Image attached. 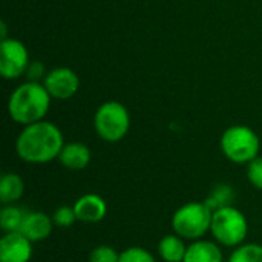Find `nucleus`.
I'll return each instance as SVG.
<instances>
[{
	"label": "nucleus",
	"mask_w": 262,
	"mask_h": 262,
	"mask_svg": "<svg viewBox=\"0 0 262 262\" xmlns=\"http://www.w3.org/2000/svg\"><path fill=\"white\" fill-rule=\"evenodd\" d=\"M64 146L61 130L49 121H37L25 126L15 141L20 160L29 164H45L58 158Z\"/></svg>",
	"instance_id": "nucleus-1"
},
{
	"label": "nucleus",
	"mask_w": 262,
	"mask_h": 262,
	"mask_svg": "<svg viewBox=\"0 0 262 262\" xmlns=\"http://www.w3.org/2000/svg\"><path fill=\"white\" fill-rule=\"evenodd\" d=\"M58 161L69 170H83L91 163V150L86 144L74 141L63 146Z\"/></svg>",
	"instance_id": "nucleus-13"
},
{
	"label": "nucleus",
	"mask_w": 262,
	"mask_h": 262,
	"mask_svg": "<svg viewBox=\"0 0 262 262\" xmlns=\"http://www.w3.org/2000/svg\"><path fill=\"white\" fill-rule=\"evenodd\" d=\"M247 178L255 189L262 190V157H256L247 164Z\"/></svg>",
	"instance_id": "nucleus-22"
},
{
	"label": "nucleus",
	"mask_w": 262,
	"mask_h": 262,
	"mask_svg": "<svg viewBox=\"0 0 262 262\" xmlns=\"http://www.w3.org/2000/svg\"><path fill=\"white\" fill-rule=\"evenodd\" d=\"M51 216H52L54 226L55 227H60V229H69L77 221L74 207H69V206H60V207H57Z\"/></svg>",
	"instance_id": "nucleus-20"
},
{
	"label": "nucleus",
	"mask_w": 262,
	"mask_h": 262,
	"mask_svg": "<svg viewBox=\"0 0 262 262\" xmlns=\"http://www.w3.org/2000/svg\"><path fill=\"white\" fill-rule=\"evenodd\" d=\"M213 212L204 201H189L180 206L172 215L173 233L186 241H196L210 233Z\"/></svg>",
	"instance_id": "nucleus-3"
},
{
	"label": "nucleus",
	"mask_w": 262,
	"mask_h": 262,
	"mask_svg": "<svg viewBox=\"0 0 262 262\" xmlns=\"http://www.w3.org/2000/svg\"><path fill=\"white\" fill-rule=\"evenodd\" d=\"M77 221L86 224H97L107 215V204L98 193H84L74 203Z\"/></svg>",
	"instance_id": "nucleus-10"
},
{
	"label": "nucleus",
	"mask_w": 262,
	"mask_h": 262,
	"mask_svg": "<svg viewBox=\"0 0 262 262\" xmlns=\"http://www.w3.org/2000/svg\"><path fill=\"white\" fill-rule=\"evenodd\" d=\"M157 252L164 262H183L187 252V244L186 239L177 233H169L160 239Z\"/></svg>",
	"instance_id": "nucleus-14"
},
{
	"label": "nucleus",
	"mask_w": 262,
	"mask_h": 262,
	"mask_svg": "<svg viewBox=\"0 0 262 262\" xmlns=\"http://www.w3.org/2000/svg\"><path fill=\"white\" fill-rule=\"evenodd\" d=\"M26 72H28V78H29L31 81H37V80H40V78L43 77V74H45V66H43V63H40V61H34V63H31V64L28 66Z\"/></svg>",
	"instance_id": "nucleus-23"
},
{
	"label": "nucleus",
	"mask_w": 262,
	"mask_h": 262,
	"mask_svg": "<svg viewBox=\"0 0 262 262\" xmlns=\"http://www.w3.org/2000/svg\"><path fill=\"white\" fill-rule=\"evenodd\" d=\"M259 137L247 126H232L221 137V150L235 164H249L259 157Z\"/></svg>",
	"instance_id": "nucleus-5"
},
{
	"label": "nucleus",
	"mask_w": 262,
	"mask_h": 262,
	"mask_svg": "<svg viewBox=\"0 0 262 262\" xmlns=\"http://www.w3.org/2000/svg\"><path fill=\"white\" fill-rule=\"evenodd\" d=\"M227 262H262V246L256 243H244L233 249Z\"/></svg>",
	"instance_id": "nucleus-18"
},
{
	"label": "nucleus",
	"mask_w": 262,
	"mask_h": 262,
	"mask_svg": "<svg viewBox=\"0 0 262 262\" xmlns=\"http://www.w3.org/2000/svg\"><path fill=\"white\" fill-rule=\"evenodd\" d=\"M94 127L101 140L107 143H117L123 140L129 132V112L121 103L107 101L97 109L94 117Z\"/></svg>",
	"instance_id": "nucleus-6"
},
{
	"label": "nucleus",
	"mask_w": 262,
	"mask_h": 262,
	"mask_svg": "<svg viewBox=\"0 0 262 262\" xmlns=\"http://www.w3.org/2000/svg\"><path fill=\"white\" fill-rule=\"evenodd\" d=\"M54 221L52 216H49L48 213L41 212V210H32V212H26L23 224L20 227V233H23L29 241L35 243H43L46 241L52 230H54Z\"/></svg>",
	"instance_id": "nucleus-11"
},
{
	"label": "nucleus",
	"mask_w": 262,
	"mask_h": 262,
	"mask_svg": "<svg viewBox=\"0 0 262 262\" xmlns=\"http://www.w3.org/2000/svg\"><path fill=\"white\" fill-rule=\"evenodd\" d=\"M210 235L223 247L236 249L244 244L249 235L247 216L235 206L221 207L213 212Z\"/></svg>",
	"instance_id": "nucleus-4"
},
{
	"label": "nucleus",
	"mask_w": 262,
	"mask_h": 262,
	"mask_svg": "<svg viewBox=\"0 0 262 262\" xmlns=\"http://www.w3.org/2000/svg\"><path fill=\"white\" fill-rule=\"evenodd\" d=\"M118 262H157L155 256L144 247L132 246L120 252Z\"/></svg>",
	"instance_id": "nucleus-19"
},
{
	"label": "nucleus",
	"mask_w": 262,
	"mask_h": 262,
	"mask_svg": "<svg viewBox=\"0 0 262 262\" xmlns=\"http://www.w3.org/2000/svg\"><path fill=\"white\" fill-rule=\"evenodd\" d=\"M25 215H26V212H23L15 204L2 206V210H0V229H2V232L3 233L18 232L21 224H23Z\"/></svg>",
	"instance_id": "nucleus-16"
},
{
	"label": "nucleus",
	"mask_w": 262,
	"mask_h": 262,
	"mask_svg": "<svg viewBox=\"0 0 262 262\" xmlns=\"http://www.w3.org/2000/svg\"><path fill=\"white\" fill-rule=\"evenodd\" d=\"M29 55L25 45L14 38H5L0 45V74L12 80L18 78L29 66Z\"/></svg>",
	"instance_id": "nucleus-7"
},
{
	"label": "nucleus",
	"mask_w": 262,
	"mask_h": 262,
	"mask_svg": "<svg viewBox=\"0 0 262 262\" xmlns=\"http://www.w3.org/2000/svg\"><path fill=\"white\" fill-rule=\"evenodd\" d=\"M25 195V181L18 173L8 172L3 173L0 178V203L5 204H15Z\"/></svg>",
	"instance_id": "nucleus-15"
},
{
	"label": "nucleus",
	"mask_w": 262,
	"mask_h": 262,
	"mask_svg": "<svg viewBox=\"0 0 262 262\" xmlns=\"http://www.w3.org/2000/svg\"><path fill=\"white\" fill-rule=\"evenodd\" d=\"M34 253V243L20 232L3 233L0 239V262H29Z\"/></svg>",
	"instance_id": "nucleus-9"
},
{
	"label": "nucleus",
	"mask_w": 262,
	"mask_h": 262,
	"mask_svg": "<svg viewBox=\"0 0 262 262\" xmlns=\"http://www.w3.org/2000/svg\"><path fill=\"white\" fill-rule=\"evenodd\" d=\"M43 86L46 88V91L49 92L52 98L68 100L78 91L80 80L72 69L57 68L45 77Z\"/></svg>",
	"instance_id": "nucleus-8"
},
{
	"label": "nucleus",
	"mask_w": 262,
	"mask_h": 262,
	"mask_svg": "<svg viewBox=\"0 0 262 262\" xmlns=\"http://www.w3.org/2000/svg\"><path fill=\"white\" fill-rule=\"evenodd\" d=\"M235 201V190L232 186L229 184H218L212 189V192L209 193V196L204 200V203L207 204V207L215 212L221 207H227V206H233Z\"/></svg>",
	"instance_id": "nucleus-17"
},
{
	"label": "nucleus",
	"mask_w": 262,
	"mask_h": 262,
	"mask_svg": "<svg viewBox=\"0 0 262 262\" xmlns=\"http://www.w3.org/2000/svg\"><path fill=\"white\" fill-rule=\"evenodd\" d=\"M51 106V95L45 86L29 81L18 86L9 97V117L23 126L41 121Z\"/></svg>",
	"instance_id": "nucleus-2"
},
{
	"label": "nucleus",
	"mask_w": 262,
	"mask_h": 262,
	"mask_svg": "<svg viewBox=\"0 0 262 262\" xmlns=\"http://www.w3.org/2000/svg\"><path fill=\"white\" fill-rule=\"evenodd\" d=\"M118 259H120V253L114 247L106 244L94 247L88 256V262H118Z\"/></svg>",
	"instance_id": "nucleus-21"
},
{
	"label": "nucleus",
	"mask_w": 262,
	"mask_h": 262,
	"mask_svg": "<svg viewBox=\"0 0 262 262\" xmlns=\"http://www.w3.org/2000/svg\"><path fill=\"white\" fill-rule=\"evenodd\" d=\"M183 262H224V255L216 241L201 238L190 241Z\"/></svg>",
	"instance_id": "nucleus-12"
}]
</instances>
